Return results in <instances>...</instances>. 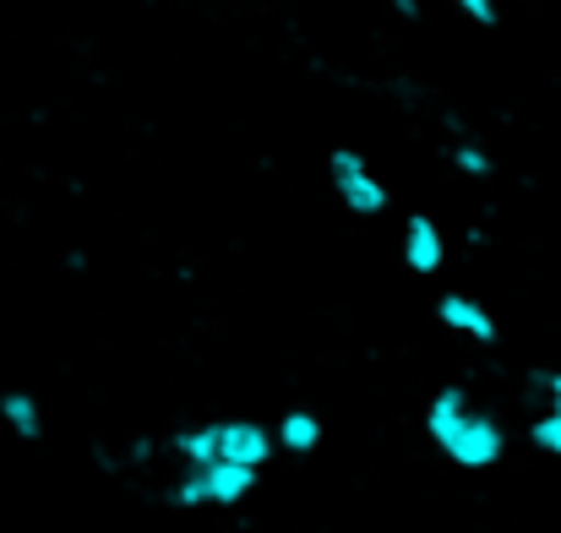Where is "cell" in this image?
Here are the masks:
<instances>
[{
  "label": "cell",
  "instance_id": "obj_5",
  "mask_svg": "<svg viewBox=\"0 0 561 533\" xmlns=\"http://www.w3.org/2000/svg\"><path fill=\"white\" fill-rule=\"evenodd\" d=\"M436 322H442L447 333L469 338V344H496V316H491L474 294H463V289H453V294L436 300Z\"/></svg>",
  "mask_w": 561,
  "mask_h": 533
},
{
  "label": "cell",
  "instance_id": "obj_1",
  "mask_svg": "<svg viewBox=\"0 0 561 533\" xmlns=\"http://www.w3.org/2000/svg\"><path fill=\"white\" fill-rule=\"evenodd\" d=\"M425 436L458 463V468H491L502 463L507 452V430L474 408V397L463 386H442L431 403H425Z\"/></svg>",
  "mask_w": 561,
  "mask_h": 533
},
{
  "label": "cell",
  "instance_id": "obj_12",
  "mask_svg": "<svg viewBox=\"0 0 561 533\" xmlns=\"http://www.w3.org/2000/svg\"><path fill=\"white\" fill-rule=\"evenodd\" d=\"M469 22H496V0H453Z\"/></svg>",
  "mask_w": 561,
  "mask_h": 533
},
{
  "label": "cell",
  "instance_id": "obj_9",
  "mask_svg": "<svg viewBox=\"0 0 561 533\" xmlns=\"http://www.w3.org/2000/svg\"><path fill=\"white\" fill-rule=\"evenodd\" d=\"M170 452L186 463V468H202V463H218V430L213 425H186L170 436Z\"/></svg>",
  "mask_w": 561,
  "mask_h": 533
},
{
  "label": "cell",
  "instance_id": "obj_4",
  "mask_svg": "<svg viewBox=\"0 0 561 533\" xmlns=\"http://www.w3.org/2000/svg\"><path fill=\"white\" fill-rule=\"evenodd\" d=\"M213 430H218V457H224V463H245V468L262 474V463L278 452L273 430L256 425V419H218Z\"/></svg>",
  "mask_w": 561,
  "mask_h": 533
},
{
  "label": "cell",
  "instance_id": "obj_13",
  "mask_svg": "<svg viewBox=\"0 0 561 533\" xmlns=\"http://www.w3.org/2000/svg\"><path fill=\"white\" fill-rule=\"evenodd\" d=\"M540 386H546L551 408H561V370H546V375H540Z\"/></svg>",
  "mask_w": 561,
  "mask_h": 533
},
{
  "label": "cell",
  "instance_id": "obj_11",
  "mask_svg": "<svg viewBox=\"0 0 561 533\" xmlns=\"http://www.w3.org/2000/svg\"><path fill=\"white\" fill-rule=\"evenodd\" d=\"M453 164H458L463 175H474V179H485L491 170H496V159H491L485 148H474V142H458V148H453Z\"/></svg>",
  "mask_w": 561,
  "mask_h": 533
},
{
  "label": "cell",
  "instance_id": "obj_6",
  "mask_svg": "<svg viewBox=\"0 0 561 533\" xmlns=\"http://www.w3.org/2000/svg\"><path fill=\"white\" fill-rule=\"evenodd\" d=\"M442 262H447L442 223L425 218V212H414V218L403 223V267H409L414 278H431V273H442Z\"/></svg>",
  "mask_w": 561,
  "mask_h": 533
},
{
  "label": "cell",
  "instance_id": "obj_2",
  "mask_svg": "<svg viewBox=\"0 0 561 533\" xmlns=\"http://www.w3.org/2000/svg\"><path fill=\"white\" fill-rule=\"evenodd\" d=\"M256 490V468L245 463H202V468H186L170 490L175 507H240L245 496Z\"/></svg>",
  "mask_w": 561,
  "mask_h": 533
},
{
  "label": "cell",
  "instance_id": "obj_10",
  "mask_svg": "<svg viewBox=\"0 0 561 533\" xmlns=\"http://www.w3.org/2000/svg\"><path fill=\"white\" fill-rule=\"evenodd\" d=\"M529 441H535L540 452L561 457V408H546V414H535V425H529Z\"/></svg>",
  "mask_w": 561,
  "mask_h": 533
},
{
  "label": "cell",
  "instance_id": "obj_3",
  "mask_svg": "<svg viewBox=\"0 0 561 533\" xmlns=\"http://www.w3.org/2000/svg\"><path fill=\"white\" fill-rule=\"evenodd\" d=\"M328 179H333V196H339L355 218H376V212H387V201H392L381 175L366 164V153H355V148L328 153Z\"/></svg>",
  "mask_w": 561,
  "mask_h": 533
},
{
  "label": "cell",
  "instance_id": "obj_7",
  "mask_svg": "<svg viewBox=\"0 0 561 533\" xmlns=\"http://www.w3.org/2000/svg\"><path fill=\"white\" fill-rule=\"evenodd\" d=\"M273 441H278L284 452H295V457H306V452H317V447H322V419H317L311 408H289V414L278 419V430H273Z\"/></svg>",
  "mask_w": 561,
  "mask_h": 533
},
{
  "label": "cell",
  "instance_id": "obj_8",
  "mask_svg": "<svg viewBox=\"0 0 561 533\" xmlns=\"http://www.w3.org/2000/svg\"><path fill=\"white\" fill-rule=\"evenodd\" d=\"M0 425H5L16 441H38V436H44V414H38L33 392H5V397H0Z\"/></svg>",
  "mask_w": 561,
  "mask_h": 533
}]
</instances>
